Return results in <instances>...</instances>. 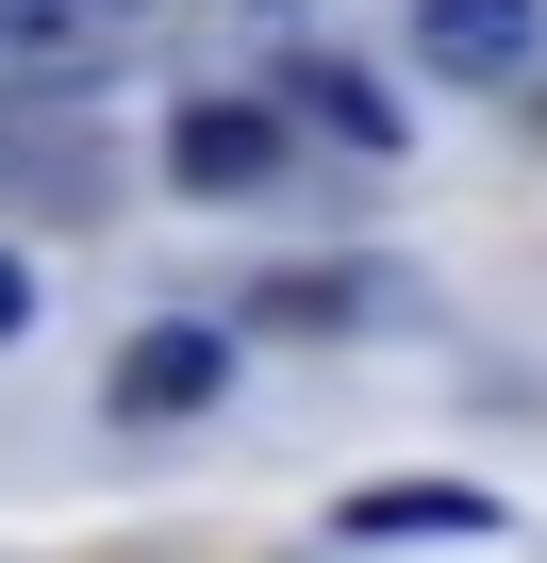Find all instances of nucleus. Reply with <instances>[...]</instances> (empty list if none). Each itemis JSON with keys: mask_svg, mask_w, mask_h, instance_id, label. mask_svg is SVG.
Segmentation results:
<instances>
[{"mask_svg": "<svg viewBox=\"0 0 547 563\" xmlns=\"http://www.w3.org/2000/svg\"><path fill=\"white\" fill-rule=\"evenodd\" d=\"M100 398H117V431H183V415H216V398H232V332H216V316H150V332L117 349V382H100Z\"/></svg>", "mask_w": 547, "mask_h": 563, "instance_id": "nucleus-1", "label": "nucleus"}, {"mask_svg": "<svg viewBox=\"0 0 547 563\" xmlns=\"http://www.w3.org/2000/svg\"><path fill=\"white\" fill-rule=\"evenodd\" d=\"M431 84H530L547 67V0H398Z\"/></svg>", "mask_w": 547, "mask_h": 563, "instance_id": "nucleus-2", "label": "nucleus"}, {"mask_svg": "<svg viewBox=\"0 0 547 563\" xmlns=\"http://www.w3.org/2000/svg\"><path fill=\"white\" fill-rule=\"evenodd\" d=\"M166 183L183 199H265V183H283V117H265V100H183L166 117Z\"/></svg>", "mask_w": 547, "mask_h": 563, "instance_id": "nucleus-3", "label": "nucleus"}, {"mask_svg": "<svg viewBox=\"0 0 547 563\" xmlns=\"http://www.w3.org/2000/svg\"><path fill=\"white\" fill-rule=\"evenodd\" d=\"M249 316H265V332H382V316H398V265H283Z\"/></svg>", "mask_w": 547, "mask_h": 563, "instance_id": "nucleus-4", "label": "nucleus"}, {"mask_svg": "<svg viewBox=\"0 0 547 563\" xmlns=\"http://www.w3.org/2000/svg\"><path fill=\"white\" fill-rule=\"evenodd\" d=\"M100 51H117L100 0H0V84H84Z\"/></svg>", "mask_w": 547, "mask_h": 563, "instance_id": "nucleus-5", "label": "nucleus"}, {"mask_svg": "<svg viewBox=\"0 0 547 563\" xmlns=\"http://www.w3.org/2000/svg\"><path fill=\"white\" fill-rule=\"evenodd\" d=\"M332 530H349V547H415V530H464V547H481V530H497V497H481V481H365Z\"/></svg>", "mask_w": 547, "mask_h": 563, "instance_id": "nucleus-6", "label": "nucleus"}, {"mask_svg": "<svg viewBox=\"0 0 547 563\" xmlns=\"http://www.w3.org/2000/svg\"><path fill=\"white\" fill-rule=\"evenodd\" d=\"M299 117H316V133H332V150H365V166H382V150H398V100H382V84H365V67H332V51H299Z\"/></svg>", "mask_w": 547, "mask_h": 563, "instance_id": "nucleus-7", "label": "nucleus"}, {"mask_svg": "<svg viewBox=\"0 0 547 563\" xmlns=\"http://www.w3.org/2000/svg\"><path fill=\"white\" fill-rule=\"evenodd\" d=\"M18 199H51V216H84V199H100V166H84V133H18Z\"/></svg>", "mask_w": 547, "mask_h": 563, "instance_id": "nucleus-8", "label": "nucleus"}, {"mask_svg": "<svg viewBox=\"0 0 547 563\" xmlns=\"http://www.w3.org/2000/svg\"><path fill=\"white\" fill-rule=\"evenodd\" d=\"M18 332H34V265L0 249V349H18Z\"/></svg>", "mask_w": 547, "mask_h": 563, "instance_id": "nucleus-9", "label": "nucleus"}, {"mask_svg": "<svg viewBox=\"0 0 547 563\" xmlns=\"http://www.w3.org/2000/svg\"><path fill=\"white\" fill-rule=\"evenodd\" d=\"M514 100H530V117H547V67H530V84H514Z\"/></svg>", "mask_w": 547, "mask_h": 563, "instance_id": "nucleus-10", "label": "nucleus"}, {"mask_svg": "<svg viewBox=\"0 0 547 563\" xmlns=\"http://www.w3.org/2000/svg\"><path fill=\"white\" fill-rule=\"evenodd\" d=\"M100 18H133V0H100Z\"/></svg>", "mask_w": 547, "mask_h": 563, "instance_id": "nucleus-11", "label": "nucleus"}]
</instances>
